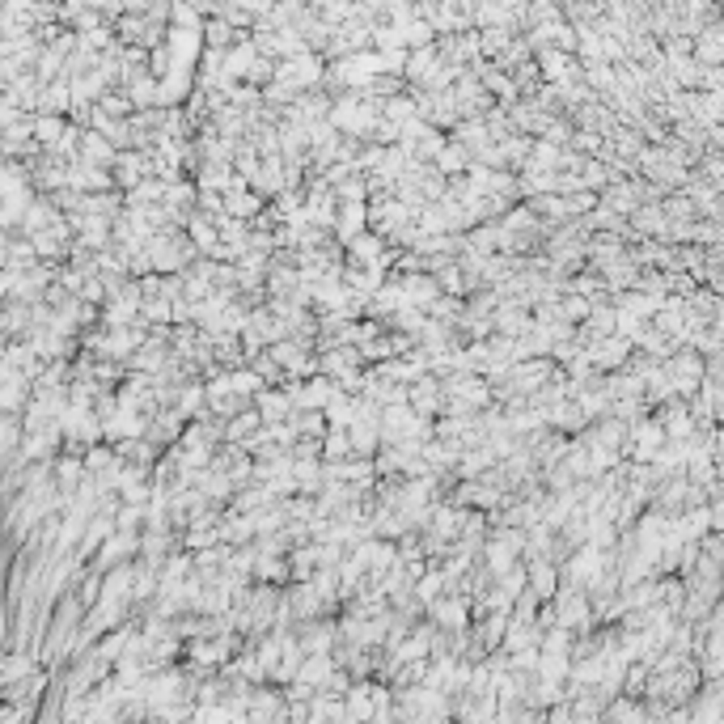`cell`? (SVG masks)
Segmentation results:
<instances>
[{"instance_id":"obj_6","label":"cell","mask_w":724,"mask_h":724,"mask_svg":"<svg viewBox=\"0 0 724 724\" xmlns=\"http://www.w3.org/2000/svg\"><path fill=\"white\" fill-rule=\"evenodd\" d=\"M432 614H436V623H445V627H462V623H466V606H462V602L432 606Z\"/></svg>"},{"instance_id":"obj_11","label":"cell","mask_w":724,"mask_h":724,"mask_svg":"<svg viewBox=\"0 0 724 724\" xmlns=\"http://www.w3.org/2000/svg\"><path fill=\"white\" fill-rule=\"evenodd\" d=\"M280 699L276 695H254V716H280Z\"/></svg>"},{"instance_id":"obj_16","label":"cell","mask_w":724,"mask_h":724,"mask_svg":"<svg viewBox=\"0 0 724 724\" xmlns=\"http://www.w3.org/2000/svg\"><path fill=\"white\" fill-rule=\"evenodd\" d=\"M462 153H458V149H449V153H441V169H458V165H462Z\"/></svg>"},{"instance_id":"obj_7","label":"cell","mask_w":724,"mask_h":724,"mask_svg":"<svg viewBox=\"0 0 724 724\" xmlns=\"http://www.w3.org/2000/svg\"><path fill=\"white\" fill-rule=\"evenodd\" d=\"M85 161H89V165H98V161H102V165H110V161H115V153H110V145H106V140H98V136H85Z\"/></svg>"},{"instance_id":"obj_8","label":"cell","mask_w":724,"mask_h":724,"mask_svg":"<svg viewBox=\"0 0 724 724\" xmlns=\"http://www.w3.org/2000/svg\"><path fill=\"white\" fill-rule=\"evenodd\" d=\"M530 589H534V597H551L555 593V572L551 567H534V580H530Z\"/></svg>"},{"instance_id":"obj_10","label":"cell","mask_w":724,"mask_h":724,"mask_svg":"<svg viewBox=\"0 0 724 724\" xmlns=\"http://www.w3.org/2000/svg\"><path fill=\"white\" fill-rule=\"evenodd\" d=\"M115 521H119V530H136V525L145 521V508H140V504H127V508H119Z\"/></svg>"},{"instance_id":"obj_15","label":"cell","mask_w":724,"mask_h":724,"mask_svg":"<svg viewBox=\"0 0 724 724\" xmlns=\"http://www.w3.org/2000/svg\"><path fill=\"white\" fill-rule=\"evenodd\" d=\"M445 580L441 576H428V580H419V597H436V589H441Z\"/></svg>"},{"instance_id":"obj_9","label":"cell","mask_w":724,"mask_h":724,"mask_svg":"<svg viewBox=\"0 0 724 724\" xmlns=\"http://www.w3.org/2000/svg\"><path fill=\"white\" fill-rule=\"evenodd\" d=\"M330 673V661L326 656H310L305 665H301V682H322Z\"/></svg>"},{"instance_id":"obj_1","label":"cell","mask_w":724,"mask_h":724,"mask_svg":"<svg viewBox=\"0 0 724 724\" xmlns=\"http://www.w3.org/2000/svg\"><path fill=\"white\" fill-rule=\"evenodd\" d=\"M47 225H56V208L43 204V199H30V204H26V234L34 238V234H43Z\"/></svg>"},{"instance_id":"obj_13","label":"cell","mask_w":724,"mask_h":724,"mask_svg":"<svg viewBox=\"0 0 724 724\" xmlns=\"http://www.w3.org/2000/svg\"><path fill=\"white\" fill-rule=\"evenodd\" d=\"M254 424H258V415H254V411H246V415H238V419H234V424H229V436H234V441H238V436H246V432H250V428H254Z\"/></svg>"},{"instance_id":"obj_14","label":"cell","mask_w":724,"mask_h":724,"mask_svg":"<svg viewBox=\"0 0 724 724\" xmlns=\"http://www.w3.org/2000/svg\"><path fill=\"white\" fill-rule=\"evenodd\" d=\"M60 132H64V127H60V119H43V123H34V136H38V140H56Z\"/></svg>"},{"instance_id":"obj_2","label":"cell","mask_w":724,"mask_h":724,"mask_svg":"<svg viewBox=\"0 0 724 724\" xmlns=\"http://www.w3.org/2000/svg\"><path fill=\"white\" fill-rule=\"evenodd\" d=\"M364 216H369V208H360V204H352L347 212H343V221H335V234L339 241H352L364 234Z\"/></svg>"},{"instance_id":"obj_12","label":"cell","mask_w":724,"mask_h":724,"mask_svg":"<svg viewBox=\"0 0 724 724\" xmlns=\"http://www.w3.org/2000/svg\"><path fill=\"white\" fill-rule=\"evenodd\" d=\"M85 466H89V471H106V466H115V453H110V449H89Z\"/></svg>"},{"instance_id":"obj_5","label":"cell","mask_w":724,"mask_h":724,"mask_svg":"<svg viewBox=\"0 0 724 724\" xmlns=\"http://www.w3.org/2000/svg\"><path fill=\"white\" fill-rule=\"evenodd\" d=\"M161 360H165V347H161V335L153 339V343H145L140 352H136V369H145V373H153V369H161Z\"/></svg>"},{"instance_id":"obj_4","label":"cell","mask_w":724,"mask_h":724,"mask_svg":"<svg viewBox=\"0 0 724 724\" xmlns=\"http://www.w3.org/2000/svg\"><path fill=\"white\" fill-rule=\"evenodd\" d=\"M347 246L356 250V263H377V258H386V254H382V238H364V234H360V238H352Z\"/></svg>"},{"instance_id":"obj_3","label":"cell","mask_w":724,"mask_h":724,"mask_svg":"<svg viewBox=\"0 0 724 724\" xmlns=\"http://www.w3.org/2000/svg\"><path fill=\"white\" fill-rule=\"evenodd\" d=\"M85 471H89V466L77 462V458H60V462H56V487H60V491H73V483H77Z\"/></svg>"}]
</instances>
